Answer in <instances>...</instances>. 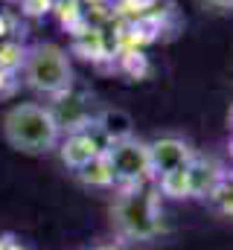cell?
<instances>
[{"instance_id":"cell-1","label":"cell","mask_w":233,"mask_h":250,"mask_svg":"<svg viewBox=\"0 0 233 250\" xmlns=\"http://www.w3.org/2000/svg\"><path fill=\"white\" fill-rule=\"evenodd\" d=\"M0 131H3V140L15 151L32 154V157L56 151L58 140H61V125H58L53 108L38 105V102L12 105L0 120Z\"/></svg>"},{"instance_id":"cell-2","label":"cell","mask_w":233,"mask_h":250,"mask_svg":"<svg viewBox=\"0 0 233 250\" xmlns=\"http://www.w3.org/2000/svg\"><path fill=\"white\" fill-rule=\"evenodd\" d=\"M111 227L122 242H146L161 233V212L155 192L143 184L122 187L111 204Z\"/></svg>"},{"instance_id":"cell-3","label":"cell","mask_w":233,"mask_h":250,"mask_svg":"<svg viewBox=\"0 0 233 250\" xmlns=\"http://www.w3.org/2000/svg\"><path fill=\"white\" fill-rule=\"evenodd\" d=\"M21 70H23V84L38 96L61 99L73 87V64H70L67 53L58 44H35V47H29V53L23 56Z\"/></svg>"},{"instance_id":"cell-4","label":"cell","mask_w":233,"mask_h":250,"mask_svg":"<svg viewBox=\"0 0 233 250\" xmlns=\"http://www.w3.org/2000/svg\"><path fill=\"white\" fill-rule=\"evenodd\" d=\"M105 160L111 166L114 184L119 187H137L146 184L152 178V166H149V143L140 140L137 134L125 137V140H114L105 146Z\"/></svg>"},{"instance_id":"cell-5","label":"cell","mask_w":233,"mask_h":250,"mask_svg":"<svg viewBox=\"0 0 233 250\" xmlns=\"http://www.w3.org/2000/svg\"><path fill=\"white\" fill-rule=\"evenodd\" d=\"M192 163V148L184 137L178 134H163L149 140V166H152V178L161 181L169 172H181L189 169Z\"/></svg>"},{"instance_id":"cell-6","label":"cell","mask_w":233,"mask_h":250,"mask_svg":"<svg viewBox=\"0 0 233 250\" xmlns=\"http://www.w3.org/2000/svg\"><path fill=\"white\" fill-rule=\"evenodd\" d=\"M105 137L96 131V125H85V128H76V131H67L64 140H58V154H61V163L70 166L73 172H79L85 163H91L93 157H99L105 151Z\"/></svg>"},{"instance_id":"cell-7","label":"cell","mask_w":233,"mask_h":250,"mask_svg":"<svg viewBox=\"0 0 233 250\" xmlns=\"http://www.w3.org/2000/svg\"><path fill=\"white\" fill-rule=\"evenodd\" d=\"M96 131L105 137V143H114V140H125V137H131L134 134V123H131V117L122 111V108H105L96 120Z\"/></svg>"},{"instance_id":"cell-8","label":"cell","mask_w":233,"mask_h":250,"mask_svg":"<svg viewBox=\"0 0 233 250\" xmlns=\"http://www.w3.org/2000/svg\"><path fill=\"white\" fill-rule=\"evenodd\" d=\"M79 181L82 184H88V187H114V175H111V166H108V160H105V154H99V157H93L91 163H85L79 172Z\"/></svg>"},{"instance_id":"cell-9","label":"cell","mask_w":233,"mask_h":250,"mask_svg":"<svg viewBox=\"0 0 233 250\" xmlns=\"http://www.w3.org/2000/svg\"><path fill=\"white\" fill-rule=\"evenodd\" d=\"M158 184H161V189H163L166 195H172V198H184V195H189V189H192V172H189V169L169 172V175H163Z\"/></svg>"},{"instance_id":"cell-10","label":"cell","mask_w":233,"mask_h":250,"mask_svg":"<svg viewBox=\"0 0 233 250\" xmlns=\"http://www.w3.org/2000/svg\"><path fill=\"white\" fill-rule=\"evenodd\" d=\"M210 12H233V0H198Z\"/></svg>"},{"instance_id":"cell-11","label":"cell","mask_w":233,"mask_h":250,"mask_svg":"<svg viewBox=\"0 0 233 250\" xmlns=\"http://www.w3.org/2000/svg\"><path fill=\"white\" fill-rule=\"evenodd\" d=\"M88 250H122V245H116V242H102V245H93V248Z\"/></svg>"}]
</instances>
